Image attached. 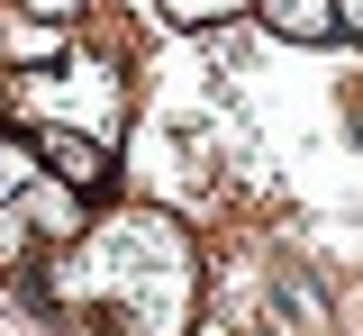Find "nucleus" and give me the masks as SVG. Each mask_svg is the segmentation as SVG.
Masks as SVG:
<instances>
[{
    "label": "nucleus",
    "instance_id": "20e7f679",
    "mask_svg": "<svg viewBox=\"0 0 363 336\" xmlns=\"http://www.w3.org/2000/svg\"><path fill=\"white\" fill-rule=\"evenodd\" d=\"M28 182H37V145H28V137H0V209L28 191Z\"/></svg>",
    "mask_w": 363,
    "mask_h": 336
},
{
    "label": "nucleus",
    "instance_id": "f03ea898",
    "mask_svg": "<svg viewBox=\"0 0 363 336\" xmlns=\"http://www.w3.org/2000/svg\"><path fill=\"white\" fill-rule=\"evenodd\" d=\"M255 18H264L272 37H291V46L336 37V0H255Z\"/></svg>",
    "mask_w": 363,
    "mask_h": 336
},
{
    "label": "nucleus",
    "instance_id": "423d86ee",
    "mask_svg": "<svg viewBox=\"0 0 363 336\" xmlns=\"http://www.w3.org/2000/svg\"><path fill=\"white\" fill-rule=\"evenodd\" d=\"M336 37H363V0H336Z\"/></svg>",
    "mask_w": 363,
    "mask_h": 336
},
{
    "label": "nucleus",
    "instance_id": "39448f33",
    "mask_svg": "<svg viewBox=\"0 0 363 336\" xmlns=\"http://www.w3.org/2000/svg\"><path fill=\"white\" fill-rule=\"evenodd\" d=\"M182 28H218V18H236V9H255V0H164Z\"/></svg>",
    "mask_w": 363,
    "mask_h": 336
},
{
    "label": "nucleus",
    "instance_id": "f257e3e1",
    "mask_svg": "<svg viewBox=\"0 0 363 336\" xmlns=\"http://www.w3.org/2000/svg\"><path fill=\"white\" fill-rule=\"evenodd\" d=\"M55 291L73 309H109L118 336H182L200 300V264L164 209H118L109 228L73 237V254L55 264Z\"/></svg>",
    "mask_w": 363,
    "mask_h": 336
},
{
    "label": "nucleus",
    "instance_id": "7ed1b4c3",
    "mask_svg": "<svg viewBox=\"0 0 363 336\" xmlns=\"http://www.w3.org/2000/svg\"><path fill=\"white\" fill-rule=\"evenodd\" d=\"M37 155H55V164H64V191H91V182H100V145H91V137L37 128Z\"/></svg>",
    "mask_w": 363,
    "mask_h": 336
}]
</instances>
